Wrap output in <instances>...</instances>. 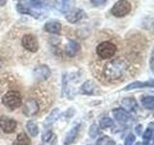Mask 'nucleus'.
Masks as SVG:
<instances>
[{
    "label": "nucleus",
    "instance_id": "30",
    "mask_svg": "<svg viewBox=\"0 0 154 145\" xmlns=\"http://www.w3.org/2000/svg\"><path fill=\"white\" fill-rule=\"evenodd\" d=\"M52 137V133L51 132H47L46 134H45L42 135V140L45 142H47V141H49V139L51 138Z\"/></svg>",
    "mask_w": 154,
    "mask_h": 145
},
{
    "label": "nucleus",
    "instance_id": "3",
    "mask_svg": "<svg viewBox=\"0 0 154 145\" xmlns=\"http://www.w3.org/2000/svg\"><path fill=\"white\" fill-rule=\"evenodd\" d=\"M116 51H117L116 45L108 41L100 43L96 47V53L102 59H109V58L113 57L116 54Z\"/></svg>",
    "mask_w": 154,
    "mask_h": 145
},
{
    "label": "nucleus",
    "instance_id": "18",
    "mask_svg": "<svg viewBox=\"0 0 154 145\" xmlns=\"http://www.w3.org/2000/svg\"><path fill=\"white\" fill-rule=\"evenodd\" d=\"M31 141L30 138L28 137V135L25 133H20L17 134L16 140L14 141L13 145H30Z\"/></svg>",
    "mask_w": 154,
    "mask_h": 145
},
{
    "label": "nucleus",
    "instance_id": "5",
    "mask_svg": "<svg viewBox=\"0 0 154 145\" xmlns=\"http://www.w3.org/2000/svg\"><path fill=\"white\" fill-rule=\"evenodd\" d=\"M22 47L31 52H37L38 50V43L37 38L32 34H26L22 37L21 40Z\"/></svg>",
    "mask_w": 154,
    "mask_h": 145
},
{
    "label": "nucleus",
    "instance_id": "23",
    "mask_svg": "<svg viewBox=\"0 0 154 145\" xmlns=\"http://www.w3.org/2000/svg\"><path fill=\"white\" fill-rule=\"evenodd\" d=\"M142 105L148 109H152L154 108V97L146 96L142 99Z\"/></svg>",
    "mask_w": 154,
    "mask_h": 145
},
{
    "label": "nucleus",
    "instance_id": "22",
    "mask_svg": "<svg viewBox=\"0 0 154 145\" xmlns=\"http://www.w3.org/2000/svg\"><path fill=\"white\" fill-rule=\"evenodd\" d=\"M60 109L59 108H55L54 110H52V112L49 114V116L46 118L45 120V123L46 124H52L53 122H55V121L59 118L60 116Z\"/></svg>",
    "mask_w": 154,
    "mask_h": 145
},
{
    "label": "nucleus",
    "instance_id": "15",
    "mask_svg": "<svg viewBox=\"0 0 154 145\" xmlns=\"http://www.w3.org/2000/svg\"><path fill=\"white\" fill-rule=\"evenodd\" d=\"M26 2L29 6L38 9H48L51 6L49 0H26Z\"/></svg>",
    "mask_w": 154,
    "mask_h": 145
},
{
    "label": "nucleus",
    "instance_id": "25",
    "mask_svg": "<svg viewBox=\"0 0 154 145\" xmlns=\"http://www.w3.org/2000/svg\"><path fill=\"white\" fill-rule=\"evenodd\" d=\"M114 125V122L113 120L109 118V117H104L100 120L99 122V126L101 129H108V128H111L112 126Z\"/></svg>",
    "mask_w": 154,
    "mask_h": 145
},
{
    "label": "nucleus",
    "instance_id": "14",
    "mask_svg": "<svg viewBox=\"0 0 154 145\" xmlns=\"http://www.w3.org/2000/svg\"><path fill=\"white\" fill-rule=\"evenodd\" d=\"M114 117L115 119L119 123H125L127 122L128 119L130 118V116L126 110H124L123 108H117L113 110Z\"/></svg>",
    "mask_w": 154,
    "mask_h": 145
},
{
    "label": "nucleus",
    "instance_id": "20",
    "mask_svg": "<svg viewBox=\"0 0 154 145\" xmlns=\"http://www.w3.org/2000/svg\"><path fill=\"white\" fill-rule=\"evenodd\" d=\"M26 129L28 130L29 134H30L31 137H37L38 134V126L35 124V122H33V121H28L27 124H26Z\"/></svg>",
    "mask_w": 154,
    "mask_h": 145
},
{
    "label": "nucleus",
    "instance_id": "7",
    "mask_svg": "<svg viewBox=\"0 0 154 145\" xmlns=\"http://www.w3.org/2000/svg\"><path fill=\"white\" fill-rule=\"evenodd\" d=\"M33 75L37 81H45L51 75V71L46 65H38L34 69Z\"/></svg>",
    "mask_w": 154,
    "mask_h": 145
},
{
    "label": "nucleus",
    "instance_id": "16",
    "mask_svg": "<svg viewBox=\"0 0 154 145\" xmlns=\"http://www.w3.org/2000/svg\"><path fill=\"white\" fill-rule=\"evenodd\" d=\"M96 86L93 81L91 80H87L84 82L83 84L80 87V93L81 94H85V95H93L94 94Z\"/></svg>",
    "mask_w": 154,
    "mask_h": 145
},
{
    "label": "nucleus",
    "instance_id": "28",
    "mask_svg": "<svg viewBox=\"0 0 154 145\" xmlns=\"http://www.w3.org/2000/svg\"><path fill=\"white\" fill-rule=\"evenodd\" d=\"M152 134H153V130L151 129H147L146 132L143 133V137L144 140H150L152 137Z\"/></svg>",
    "mask_w": 154,
    "mask_h": 145
},
{
    "label": "nucleus",
    "instance_id": "10",
    "mask_svg": "<svg viewBox=\"0 0 154 145\" xmlns=\"http://www.w3.org/2000/svg\"><path fill=\"white\" fill-rule=\"evenodd\" d=\"M80 50V45L75 41H69L66 45L65 47V52L67 56L69 57H74L77 55V53Z\"/></svg>",
    "mask_w": 154,
    "mask_h": 145
},
{
    "label": "nucleus",
    "instance_id": "13",
    "mask_svg": "<svg viewBox=\"0 0 154 145\" xmlns=\"http://www.w3.org/2000/svg\"><path fill=\"white\" fill-rule=\"evenodd\" d=\"M79 129H80V125H76V126H74V127L69 130V133L66 134L65 141H64L65 145H70L71 143L74 142V140L76 139L77 135H78Z\"/></svg>",
    "mask_w": 154,
    "mask_h": 145
},
{
    "label": "nucleus",
    "instance_id": "1",
    "mask_svg": "<svg viewBox=\"0 0 154 145\" xmlns=\"http://www.w3.org/2000/svg\"><path fill=\"white\" fill-rule=\"evenodd\" d=\"M130 69L129 62L124 58H116L107 62L102 69V75L109 81H115L122 79Z\"/></svg>",
    "mask_w": 154,
    "mask_h": 145
},
{
    "label": "nucleus",
    "instance_id": "9",
    "mask_svg": "<svg viewBox=\"0 0 154 145\" xmlns=\"http://www.w3.org/2000/svg\"><path fill=\"white\" fill-rule=\"evenodd\" d=\"M85 12L83 10L81 9H74V10H71V11L67 12L66 14V21L70 22V23H76L80 21L82 18L85 17Z\"/></svg>",
    "mask_w": 154,
    "mask_h": 145
},
{
    "label": "nucleus",
    "instance_id": "12",
    "mask_svg": "<svg viewBox=\"0 0 154 145\" xmlns=\"http://www.w3.org/2000/svg\"><path fill=\"white\" fill-rule=\"evenodd\" d=\"M62 24L57 21H51L45 24V30L51 34H60Z\"/></svg>",
    "mask_w": 154,
    "mask_h": 145
},
{
    "label": "nucleus",
    "instance_id": "6",
    "mask_svg": "<svg viewBox=\"0 0 154 145\" xmlns=\"http://www.w3.org/2000/svg\"><path fill=\"white\" fill-rule=\"evenodd\" d=\"M23 113L26 116H34L40 111V105L36 99H28L23 105Z\"/></svg>",
    "mask_w": 154,
    "mask_h": 145
},
{
    "label": "nucleus",
    "instance_id": "34",
    "mask_svg": "<svg viewBox=\"0 0 154 145\" xmlns=\"http://www.w3.org/2000/svg\"><path fill=\"white\" fill-rule=\"evenodd\" d=\"M135 145H141V143H139V142H138V143H136Z\"/></svg>",
    "mask_w": 154,
    "mask_h": 145
},
{
    "label": "nucleus",
    "instance_id": "19",
    "mask_svg": "<svg viewBox=\"0 0 154 145\" xmlns=\"http://www.w3.org/2000/svg\"><path fill=\"white\" fill-rule=\"evenodd\" d=\"M75 0H62L60 4V11L62 13H67L72 10L74 6Z\"/></svg>",
    "mask_w": 154,
    "mask_h": 145
},
{
    "label": "nucleus",
    "instance_id": "8",
    "mask_svg": "<svg viewBox=\"0 0 154 145\" xmlns=\"http://www.w3.org/2000/svg\"><path fill=\"white\" fill-rule=\"evenodd\" d=\"M17 122L16 120H14L12 118H9L7 116H2L0 118V128L2 129V130L6 134H12L14 133L17 129Z\"/></svg>",
    "mask_w": 154,
    "mask_h": 145
},
{
    "label": "nucleus",
    "instance_id": "17",
    "mask_svg": "<svg viewBox=\"0 0 154 145\" xmlns=\"http://www.w3.org/2000/svg\"><path fill=\"white\" fill-rule=\"evenodd\" d=\"M143 87H153V81L149 82H142V81H136L133 83L128 84L124 88V90H132L136 88H143Z\"/></svg>",
    "mask_w": 154,
    "mask_h": 145
},
{
    "label": "nucleus",
    "instance_id": "29",
    "mask_svg": "<svg viewBox=\"0 0 154 145\" xmlns=\"http://www.w3.org/2000/svg\"><path fill=\"white\" fill-rule=\"evenodd\" d=\"M106 1H107V0H91V4H93L94 6H96V7H97V6H101V5L105 4Z\"/></svg>",
    "mask_w": 154,
    "mask_h": 145
},
{
    "label": "nucleus",
    "instance_id": "27",
    "mask_svg": "<svg viewBox=\"0 0 154 145\" xmlns=\"http://www.w3.org/2000/svg\"><path fill=\"white\" fill-rule=\"evenodd\" d=\"M135 139H136V137H135V135L130 134L127 135V137L125 138V142H124V145H133V143L135 142Z\"/></svg>",
    "mask_w": 154,
    "mask_h": 145
},
{
    "label": "nucleus",
    "instance_id": "32",
    "mask_svg": "<svg viewBox=\"0 0 154 145\" xmlns=\"http://www.w3.org/2000/svg\"><path fill=\"white\" fill-rule=\"evenodd\" d=\"M7 3V0H0V7L1 6H4L5 4Z\"/></svg>",
    "mask_w": 154,
    "mask_h": 145
},
{
    "label": "nucleus",
    "instance_id": "33",
    "mask_svg": "<svg viewBox=\"0 0 154 145\" xmlns=\"http://www.w3.org/2000/svg\"><path fill=\"white\" fill-rule=\"evenodd\" d=\"M143 145H150V143H149V140H146V141L143 142Z\"/></svg>",
    "mask_w": 154,
    "mask_h": 145
},
{
    "label": "nucleus",
    "instance_id": "31",
    "mask_svg": "<svg viewBox=\"0 0 154 145\" xmlns=\"http://www.w3.org/2000/svg\"><path fill=\"white\" fill-rule=\"evenodd\" d=\"M142 129H143V126L142 125H139L136 127V134H142Z\"/></svg>",
    "mask_w": 154,
    "mask_h": 145
},
{
    "label": "nucleus",
    "instance_id": "26",
    "mask_svg": "<svg viewBox=\"0 0 154 145\" xmlns=\"http://www.w3.org/2000/svg\"><path fill=\"white\" fill-rule=\"evenodd\" d=\"M98 134H99V130H98V128L96 127L95 125L91 126L90 130H89V134H90V137H91V138H94V137H97Z\"/></svg>",
    "mask_w": 154,
    "mask_h": 145
},
{
    "label": "nucleus",
    "instance_id": "24",
    "mask_svg": "<svg viewBox=\"0 0 154 145\" xmlns=\"http://www.w3.org/2000/svg\"><path fill=\"white\" fill-rule=\"evenodd\" d=\"M122 105L126 109H128L129 111H133L135 108H136V106H137V104H136V102H135L133 99H126V100H124L122 102Z\"/></svg>",
    "mask_w": 154,
    "mask_h": 145
},
{
    "label": "nucleus",
    "instance_id": "4",
    "mask_svg": "<svg viewBox=\"0 0 154 145\" xmlns=\"http://www.w3.org/2000/svg\"><path fill=\"white\" fill-rule=\"evenodd\" d=\"M131 4L127 0H119L118 2L115 3L112 10H111V13L113 16L117 18H122L131 12Z\"/></svg>",
    "mask_w": 154,
    "mask_h": 145
},
{
    "label": "nucleus",
    "instance_id": "2",
    "mask_svg": "<svg viewBox=\"0 0 154 145\" xmlns=\"http://www.w3.org/2000/svg\"><path fill=\"white\" fill-rule=\"evenodd\" d=\"M2 103L10 109H16L22 104L21 94L17 90H10L2 97Z\"/></svg>",
    "mask_w": 154,
    "mask_h": 145
},
{
    "label": "nucleus",
    "instance_id": "11",
    "mask_svg": "<svg viewBox=\"0 0 154 145\" xmlns=\"http://www.w3.org/2000/svg\"><path fill=\"white\" fill-rule=\"evenodd\" d=\"M17 10L19 14H30V16L34 17L35 18H41V14L42 13H38L35 10L31 9L30 7L26 6V5H23L21 3H18L17 5Z\"/></svg>",
    "mask_w": 154,
    "mask_h": 145
},
{
    "label": "nucleus",
    "instance_id": "21",
    "mask_svg": "<svg viewBox=\"0 0 154 145\" xmlns=\"http://www.w3.org/2000/svg\"><path fill=\"white\" fill-rule=\"evenodd\" d=\"M95 145H116V142L110 137L104 135V137H101L97 139V141L95 142Z\"/></svg>",
    "mask_w": 154,
    "mask_h": 145
}]
</instances>
